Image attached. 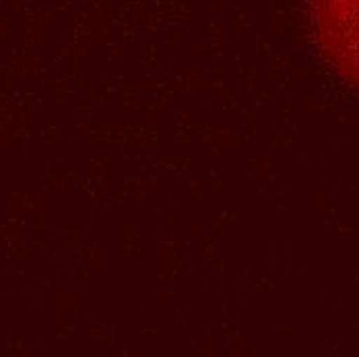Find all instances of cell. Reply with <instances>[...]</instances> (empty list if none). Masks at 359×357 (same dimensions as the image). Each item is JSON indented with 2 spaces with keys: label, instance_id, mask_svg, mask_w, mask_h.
Segmentation results:
<instances>
[{
  "label": "cell",
  "instance_id": "6da1fadb",
  "mask_svg": "<svg viewBox=\"0 0 359 357\" xmlns=\"http://www.w3.org/2000/svg\"><path fill=\"white\" fill-rule=\"evenodd\" d=\"M312 21L326 60L359 87V0H312Z\"/></svg>",
  "mask_w": 359,
  "mask_h": 357
}]
</instances>
